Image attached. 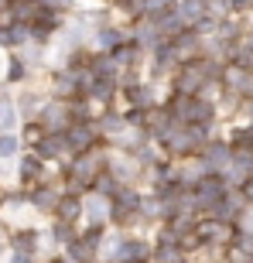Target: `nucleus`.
Returning <instances> with one entry per match:
<instances>
[{
    "instance_id": "obj_17",
    "label": "nucleus",
    "mask_w": 253,
    "mask_h": 263,
    "mask_svg": "<svg viewBox=\"0 0 253 263\" xmlns=\"http://www.w3.org/2000/svg\"><path fill=\"white\" fill-rule=\"evenodd\" d=\"M24 76H28V62L14 59V62H10V68H7V79H10V82H21Z\"/></svg>"
},
{
    "instance_id": "obj_20",
    "label": "nucleus",
    "mask_w": 253,
    "mask_h": 263,
    "mask_svg": "<svg viewBox=\"0 0 253 263\" xmlns=\"http://www.w3.org/2000/svg\"><path fill=\"white\" fill-rule=\"evenodd\" d=\"M240 192H243V198H246V205H253V178H246L243 185H240Z\"/></svg>"
},
{
    "instance_id": "obj_21",
    "label": "nucleus",
    "mask_w": 253,
    "mask_h": 263,
    "mask_svg": "<svg viewBox=\"0 0 253 263\" xmlns=\"http://www.w3.org/2000/svg\"><path fill=\"white\" fill-rule=\"evenodd\" d=\"M48 263H76V260H72V256H68V253H65V250H59V253L51 256V260H48Z\"/></svg>"
},
{
    "instance_id": "obj_7",
    "label": "nucleus",
    "mask_w": 253,
    "mask_h": 263,
    "mask_svg": "<svg viewBox=\"0 0 253 263\" xmlns=\"http://www.w3.org/2000/svg\"><path fill=\"white\" fill-rule=\"evenodd\" d=\"M34 154H38L41 161H59V157H72V151H68L65 134H45L38 144H34Z\"/></svg>"
},
{
    "instance_id": "obj_22",
    "label": "nucleus",
    "mask_w": 253,
    "mask_h": 263,
    "mask_svg": "<svg viewBox=\"0 0 253 263\" xmlns=\"http://www.w3.org/2000/svg\"><path fill=\"white\" fill-rule=\"evenodd\" d=\"M147 263H154V260H147Z\"/></svg>"
},
{
    "instance_id": "obj_14",
    "label": "nucleus",
    "mask_w": 253,
    "mask_h": 263,
    "mask_svg": "<svg viewBox=\"0 0 253 263\" xmlns=\"http://www.w3.org/2000/svg\"><path fill=\"white\" fill-rule=\"evenodd\" d=\"M17 127V106L7 96H0V134H14Z\"/></svg>"
},
{
    "instance_id": "obj_18",
    "label": "nucleus",
    "mask_w": 253,
    "mask_h": 263,
    "mask_svg": "<svg viewBox=\"0 0 253 263\" xmlns=\"http://www.w3.org/2000/svg\"><path fill=\"white\" fill-rule=\"evenodd\" d=\"M7 263H38V260H34V253H17V250H10Z\"/></svg>"
},
{
    "instance_id": "obj_6",
    "label": "nucleus",
    "mask_w": 253,
    "mask_h": 263,
    "mask_svg": "<svg viewBox=\"0 0 253 263\" xmlns=\"http://www.w3.org/2000/svg\"><path fill=\"white\" fill-rule=\"evenodd\" d=\"M55 219H59V222H68V226L82 222V219H86V202H82V195L62 192L59 205H55Z\"/></svg>"
},
{
    "instance_id": "obj_3",
    "label": "nucleus",
    "mask_w": 253,
    "mask_h": 263,
    "mask_svg": "<svg viewBox=\"0 0 253 263\" xmlns=\"http://www.w3.org/2000/svg\"><path fill=\"white\" fill-rule=\"evenodd\" d=\"M151 256H154V239L123 233V243H120L117 260H113V263H147Z\"/></svg>"
},
{
    "instance_id": "obj_19",
    "label": "nucleus",
    "mask_w": 253,
    "mask_h": 263,
    "mask_svg": "<svg viewBox=\"0 0 253 263\" xmlns=\"http://www.w3.org/2000/svg\"><path fill=\"white\" fill-rule=\"evenodd\" d=\"M233 4V14H246V10H253V0H229Z\"/></svg>"
},
{
    "instance_id": "obj_2",
    "label": "nucleus",
    "mask_w": 253,
    "mask_h": 263,
    "mask_svg": "<svg viewBox=\"0 0 253 263\" xmlns=\"http://www.w3.org/2000/svg\"><path fill=\"white\" fill-rule=\"evenodd\" d=\"M41 127L48 130V134H65L72 123H76V109H72V103L68 99H55L51 96L48 103H45V109H41Z\"/></svg>"
},
{
    "instance_id": "obj_13",
    "label": "nucleus",
    "mask_w": 253,
    "mask_h": 263,
    "mask_svg": "<svg viewBox=\"0 0 253 263\" xmlns=\"http://www.w3.org/2000/svg\"><path fill=\"white\" fill-rule=\"evenodd\" d=\"M48 239L59 246V250H68V246L79 239V229H76V226L59 222V219H55V222H51V229H48Z\"/></svg>"
},
{
    "instance_id": "obj_12",
    "label": "nucleus",
    "mask_w": 253,
    "mask_h": 263,
    "mask_svg": "<svg viewBox=\"0 0 253 263\" xmlns=\"http://www.w3.org/2000/svg\"><path fill=\"white\" fill-rule=\"evenodd\" d=\"M38 246H41L38 229H17V233L10 236V250H17V253H34L38 256Z\"/></svg>"
},
{
    "instance_id": "obj_5",
    "label": "nucleus",
    "mask_w": 253,
    "mask_h": 263,
    "mask_svg": "<svg viewBox=\"0 0 253 263\" xmlns=\"http://www.w3.org/2000/svg\"><path fill=\"white\" fill-rule=\"evenodd\" d=\"M120 96L127 99V106H134V109H157L161 106V99H157V86L154 82H134V86H127Z\"/></svg>"
},
{
    "instance_id": "obj_16",
    "label": "nucleus",
    "mask_w": 253,
    "mask_h": 263,
    "mask_svg": "<svg viewBox=\"0 0 253 263\" xmlns=\"http://www.w3.org/2000/svg\"><path fill=\"white\" fill-rule=\"evenodd\" d=\"M21 151V137L14 134H0V161H10V157H17Z\"/></svg>"
},
{
    "instance_id": "obj_1",
    "label": "nucleus",
    "mask_w": 253,
    "mask_h": 263,
    "mask_svg": "<svg viewBox=\"0 0 253 263\" xmlns=\"http://www.w3.org/2000/svg\"><path fill=\"white\" fill-rule=\"evenodd\" d=\"M140 202H144V195L137 192L134 185L120 188L117 195L110 198V226L113 229H140Z\"/></svg>"
},
{
    "instance_id": "obj_8",
    "label": "nucleus",
    "mask_w": 253,
    "mask_h": 263,
    "mask_svg": "<svg viewBox=\"0 0 253 263\" xmlns=\"http://www.w3.org/2000/svg\"><path fill=\"white\" fill-rule=\"evenodd\" d=\"M86 202V226H110V198L99 195V192H89L82 195Z\"/></svg>"
},
{
    "instance_id": "obj_15",
    "label": "nucleus",
    "mask_w": 253,
    "mask_h": 263,
    "mask_svg": "<svg viewBox=\"0 0 253 263\" xmlns=\"http://www.w3.org/2000/svg\"><path fill=\"white\" fill-rule=\"evenodd\" d=\"M120 188H127V185H120L117 178L110 175V171H103V175L96 178V181H93V192H99V195H106V198H113L120 192Z\"/></svg>"
},
{
    "instance_id": "obj_4",
    "label": "nucleus",
    "mask_w": 253,
    "mask_h": 263,
    "mask_svg": "<svg viewBox=\"0 0 253 263\" xmlns=\"http://www.w3.org/2000/svg\"><path fill=\"white\" fill-rule=\"evenodd\" d=\"M202 164L209 167V171H212V175H223L226 167L233 164V144H229V140H209V144L202 147Z\"/></svg>"
},
{
    "instance_id": "obj_10",
    "label": "nucleus",
    "mask_w": 253,
    "mask_h": 263,
    "mask_svg": "<svg viewBox=\"0 0 253 263\" xmlns=\"http://www.w3.org/2000/svg\"><path fill=\"white\" fill-rule=\"evenodd\" d=\"M93 41H96V48L103 51V55H113L120 45H127V41H130V34H127L123 28H113V24H106V28H99L96 34H93Z\"/></svg>"
},
{
    "instance_id": "obj_9",
    "label": "nucleus",
    "mask_w": 253,
    "mask_h": 263,
    "mask_svg": "<svg viewBox=\"0 0 253 263\" xmlns=\"http://www.w3.org/2000/svg\"><path fill=\"white\" fill-rule=\"evenodd\" d=\"M59 198H62V188H55V185H34L31 188V195H28V202L38 209V212H51L55 215V205H59Z\"/></svg>"
},
{
    "instance_id": "obj_11",
    "label": "nucleus",
    "mask_w": 253,
    "mask_h": 263,
    "mask_svg": "<svg viewBox=\"0 0 253 263\" xmlns=\"http://www.w3.org/2000/svg\"><path fill=\"white\" fill-rule=\"evenodd\" d=\"M21 181L24 185H45V161H41L38 154H28L21 157Z\"/></svg>"
}]
</instances>
